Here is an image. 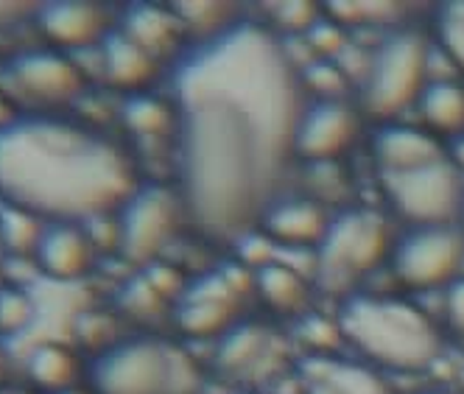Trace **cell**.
Here are the masks:
<instances>
[{"instance_id": "6da1fadb", "label": "cell", "mask_w": 464, "mask_h": 394, "mask_svg": "<svg viewBox=\"0 0 464 394\" xmlns=\"http://www.w3.org/2000/svg\"><path fill=\"white\" fill-rule=\"evenodd\" d=\"M174 110L185 213L210 241L238 244L280 199L305 110L277 31L232 23L198 43L177 64Z\"/></svg>"}, {"instance_id": "7a4b0ae2", "label": "cell", "mask_w": 464, "mask_h": 394, "mask_svg": "<svg viewBox=\"0 0 464 394\" xmlns=\"http://www.w3.org/2000/svg\"><path fill=\"white\" fill-rule=\"evenodd\" d=\"M138 190L126 151L64 120H17L0 129V196L28 213L98 218Z\"/></svg>"}, {"instance_id": "3957f363", "label": "cell", "mask_w": 464, "mask_h": 394, "mask_svg": "<svg viewBox=\"0 0 464 394\" xmlns=\"http://www.w3.org/2000/svg\"><path fill=\"white\" fill-rule=\"evenodd\" d=\"M336 319L344 341L381 370L420 372L442 355V336L434 319L406 300L355 293L342 303Z\"/></svg>"}, {"instance_id": "277c9868", "label": "cell", "mask_w": 464, "mask_h": 394, "mask_svg": "<svg viewBox=\"0 0 464 394\" xmlns=\"http://www.w3.org/2000/svg\"><path fill=\"white\" fill-rule=\"evenodd\" d=\"M392 226L381 213L344 210L330 218L324 238L314 249V283L327 297L344 303L392 257Z\"/></svg>"}, {"instance_id": "5b68a950", "label": "cell", "mask_w": 464, "mask_h": 394, "mask_svg": "<svg viewBox=\"0 0 464 394\" xmlns=\"http://www.w3.org/2000/svg\"><path fill=\"white\" fill-rule=\"evenodd\" d=\"M92 383L98 394H198L202 370L179 344L131 339L95 360Z\"/></svg>"}, {"instance_id": "8992f818", "label": "cell", "mask_w": 464, "mask_h": 394, "mask_svg": "<svg viewBox=\"0 0 464 394\" xmlns=\"http://www.w3.org/2000/svg\"><path fill=\"white\" fill-rule=\"evenodd\" d=\"M430 45L411 28L392 34L370 53L361 76V110L372 118H394L420 104L430 84Z\"/></svg>"}, {"instance_id": "52a82bcc", "label": "cell", "mask_w": 464, "mask_h": 394, "mask_svg": "<svg viewBox=\"0 0 464 394\" xmlns=\"http://www.w3.org/2000/svg\"><path fill=\"white\" fill-rule=\"evenodd\" d=\"M255 293L252 269L227 263L182 285L177 297V327L188 339H221L238 322Z\"/></svg>"}, {"instance_id": "ba28073f", "label": "cell", "mask_w": 464, "mask_h": 394, "mask_svg": "<svg viewBox=\"0 0 464 394\" xmlns=\"http://www.w3.org/2000/svg\"><path fill=\"white\" fill-rule=\"evenodd\" d=\"M394 213L411 226H448L464 216V174L445 154L428 166L381 177Z\"/></svg>"}, {"instance_id": "9c48e42d", "label": "cell", "mask_w": 464, "mask_h": 394, "mask_svg": "<svg viewBox=\"0 0 464 394\" xmlns=\"http://www.w3.org/2000/svg\"><path fill=\"white\" fill-rule=\"evenodd\" d=\"M392 272L411 291L450 288L464 277V233L456 224L448 226H411L394 241Z\"/></svg>"}, {"instance_id": "30bf717a", "label": "cell", "mask_w": 464, "mask_h": 394, "mask_svg": "<svg viewBox=\"0 0 464 394\" xmlns=\"http://www.w3.org/2000/svg\"><path fill=\"white\" fill-rule=\"evenodd\" d=\"M182 213L185 205L179 193L162 185L138 187L135 196L121 207L118 244L123 257L138 263V266H146V263L151 266L177 235Z\"/></svg>"}, {"instance_id": "8fae6325", "label": "cell", "mask_w": 464, "mask_h": 394, "mask_svg": "<svg viewBox=\"0 0 464 394\" xmlns=\"http://www.w3.org/2000/svg\"><path fill=\"white\" fill-rule=\"evenodd\" d=\"M288 360L285 339L269 324L238 322L229 333L216 341L213 367L216 372L236 386H263L283 372Z\"/></svg>"}, {"instance_id": "7c38bea8", "label": "cell", "mask_w": 464, "mask_h": 394, "mask_svg": "<svg viewBox=\"0 0 464 394\" xmlns=\"http://www.w3.org/2000/svg\"><path fill=\"white\" fill-rule=\"evenodd\" d=\"M361 135L358 110L344 98H316L296 123L294 154L316 166L336 162Z\"/></svg>"}, {"instance_id": "4fadbf2b", "label": "cell", "mask_w": 464, "mask_h": 394, "mask_svg": "<svg viewBox=\"0 0 464 394\" xmlns=\"http://www.w3.org/2000/svg\"><path fill=\"white\" fill-rule=\"evenodd\" d=\"M296 386L300 394H394L375 367L342 355H305L296 364Z\"/></svg>"}, {"instance_id": "5bb4252c", "label": "cell", "mask_w": 464, "mask_h": 394, "mask_svg": "<svg viewBox=\"0 0 464 394\" xmlns=\"http://www.w3.org/2000/svg\"><path fill=\"white\" fill-rule=\"evenodd\" d=\"M330 218L334 216L324 210L322 202L308 199V196H288V199H277L266 210L257 229H263V235L277 246L316 249L327 233Z\"/></svg>"}, {"instance_id": "9a60e30c", "label": "cell", "mask_w": 464, "mask_h": 394, "mask_svg": "<svg viewBox=\"0 0 464 394\" xmlns=\"http://www.w3.org/2000/svg\"><path fill=\"white\" fill-rule=\"evenodd\" d=\"M45 34L64 48H87L95 40H107L110 14L90 0H62V4H48L40 12Z\"/></svg>"}, {"instance_id": "2e32d148", "label": "cell", "mask_w": 464, "mask_h": 394, "mask_svg": "<svg viewBox=\"0 0 464 394\" xmlns=\"http://www.w3.org/2000/svg\"><path fill=\"white\" fill-rule=\"evenodd\" d=\"M375 162L381 168V177L386 174H403L420 166H428L448 151L437 140V135H430L425 129L417 126H383L375 135Z\"/></svg>"}, {"instance_id": "e0dca14e", "label": "cell", "mask_w": 464, "mask_h": 394, "mask_svg": "<svg viewBox=\"0 0 464 394\" xmlns=\"http://www.w3.org/2000/svg\"><path fill=\"white\" fill-rule=\"evenodd\" d=\"M12 73L28 95H34L48 104L71 101V98H76L82 90V73L68 59H62L56 53L20 56L12 64Z\"/></svg>"}, {"instance_id": "ac0fdd59", "label": "cell", "mask_w": 464, "mask_h": 394, "mask_svg": "<svg viewBox=\"0 0 464 394\" xmlns=\"http://www.w3.org/2000/svg\"><path fill=\"white\" fill-rule=\"evenodd\" d=\"M252 280H255V297L272 313L291 316V319H300L303 313H308L311 288L303 272H296L288 263L272 260L257 272H252Z\"/></svg>"}, {"instance_id": "d6986e66", "label": "cell", "mask_w": 464, "mask_h": 394, "mask_svg": "<svg viewBox=\"0 0 464 394\" xmlns=\"http://www.w3.org/2000/svg\"><path fill=\"white\" fill-rule=\"evenodd\" d=\"M40 263L51 277L59 280H76L82 277L92 263V244L79 226L59 224L45 229L40 241Z\"/></svg>"}, {"instance_id": "ffe728a7", "label": "cell", "mask_w": 464, "mask_h": 394, "mask_svg": "<svg viewBox=\"0 0 464 394\" xmlns=\"http://www.w3.org/2000/svg\"><path fill=\"white\" fill-rule=\"evenodd\" d=\"M185 25L179 23L174 9H160L149 4H138L126 12L123 34L135 40L143 51H149L154 59L171 53L182 37Z\"/></svg>"}, {"instance_id": "44dd1931", "label": "cell", "mask_w": 464, "mask_h": 394, "mask_svg": "<svg viewBox=\"0 0 464 394\" xmlns=\"http://www.w3.org/2000/svg\"><path fill=\"white\" fill-rule=\"evenodd\" d=\"M104 73L115 87L138 90L154 79L157 59L135 40H129L123 31H112L104 40Z\"/></svg>"}, {"instance_id": "7402d4cb", "label": "cell", "mask_w": 464, "mask_h": 394, "mask_svg": "<svg viewBox=\"0 0 464 394\" xmlns=\"http://www.w3.org/2000/svg\"><path fill=\"white\" fill-rule=\"evenodd\" d=\"M417 107L430 135L464 138V84L430 82Z\"/></svg>"}, {"instance_id": "603a6c76", "label": "cell", "mask_w": 464, "mask_h": 394, "mask_svg": "<svg viewBox=\"0 0 464 394\" xmlns=\"http://www.w3.org/2000/svg\"><path fill=\"white\" fill-rule=\"evenodd\" d=\"M123 120L140 138H162V135H169L171 129H177V110L157 101V98L140 95L126 101Z\"/></svg>"}, {"instance_id": "cb8c5ba5", "label": "cell", "mask_w": 464, "mask_h": 394, "mask_svg": "<svg viewBox=\"0 0 464 394\" xmlns=\"http://www.w3.org/2000/svg\"><path fill=\"white\" fill-rule=\"evenodd\" d=\"M31 378L53 391H68L76 380V358L64 347H40L31 355Z\"/></svg>"}, {"instance_id": "d4e9b609", "label": "cell", "mask_w": 464, "mask_h": 394, "mask_svg": "<svg viewBox=\"0 0 464 394\" xmlns=\"http://www.w3.org/2000/svg\"><path fill=\"white\" fill-rule=\"evenodd\" d=\"M43 235H45V229L40 226L34 213L20 210L9 202H0V238H4L6 249H14V252L40 249Z\"/></svg>"}, {"instance_id": "484cf974", "label": "cell", "mask_w": 464, "mask_h": 394, "mask_svg": "<svg viewBox=\"0 0 464 394\" xmlns=\"http://www.w3.org/2000/svg\"><path fill=\"white\" fill-rule=\"evenodd\" d=\"M294 339L308 350L305 355H336L339 344L344 341V333H342L339 319L327 322L324 316H316L308 311L296 319Z\"/></svg>"}, {"instance_id": "4316f807", "label": "cell", "mask_w": 464, "mask_h": 394, "mask_svg": "<svg viewBox=\"0 0 464 394\" xmlns=\"http://www.w3.org/2000/svg\"><path fill=\"white\" fill-rule=\"evenodd\" d=\"M406 14L403 4H327V17L342 28L353 25H386Z\"/></svg>"}, {"instance_id": "83f0119b", "label": "cell", "mask_w": 464, "mask_h": 394, "mask_svg": "<svg viewBox=\"0 0 464 394\" xmlns=\"http://www.w3.org/2000/svg\"><path fill=\"white\" fill-rule=\"evenodd\" d=\"M171 9L177 12L185 31H198L202 40L221 34L224 28L232 25V14H236L229 4H174Z\"/></svg>"}, {"instance_id": "f1b7e54d", "label": "cell", "mask_w": 464, "mask_h": 394, "mask_svg": "<svg viewBox=\"0 0 464 394\" xmlns=\"http://www.w3.org/2000/svg\"><path fill=\"white\" fill-rule=\"evenodd\" d=\"M437 37L453 68L464 73V0H450L437 12Z\"/></svg>"}, {"instance_id": "f546056e", "label": "cell", "mask_w": 464, "mask_h": 394, "mask_svg": "<svg viewBox=\"0 0 464 394\" xmlns=\"http://www.w3.org/2000/svg\"><path fill=\"white\" fill-rule=\"evenodd\" d=\"M275 25L288 34H308V31L319 23V9L314 4H303V0H288V4H269Z\"/></svg>"}, {"instance_id": "4dcf8cb0", "label": "cell", "mask_w": 464, "mask_h": 394, "mask_svg": "<svg viewBox=\"0 0 464 394\" xmlns=\"http://www.w3.org/2000/svg\"><path fill=\"white\" fill-rule=\"evenodd\" d=\"M28 322H31V303L25 300V293L0 288V331L14 333Z\"/></svg>"}, {"instance_id": "1f68e13d", "label": "cell", "mask_w": 464, "mask_h": 394, "mask_svg": "<svg viewBox=\"0 0 464 394\" xmlns=\"http://www.w3.org/2000/svg\"><path fill=\"white\" fill-rule=\"evenodd\" d=\"M308 84L319 92V98H342V90H344V73L336 68L334 62H316L308 68L305 73Z\"/></svg>"}, {"instance_id": "d6a6232c", "label": "cell", "mask_w": 464, "mask_h": 394, "mask_svg": "<svg viewBox=\"0 0 464 394\" xmlns=\"http://www.w3.org/2000/svg\"><path fill=\"white\" fill-rule=\"evenodd\" d=\"M445 322L448 331L464 344V277L456 280L445 293Z\"/></svg>"}, {"instance_id": "836d02e7", "label": "cell", "mask_w": 464, "mask_h": 394, "mask_svg": "<svg viewBox=\"0 0 464 394\" xmlns=\"http://www.w3.org/2000/svg\"><path fill=\"white\" fill-rule=\"evenodd\" d=\"M34 4H0V25H6L17 17H23Z\"/></svg>"}, {"instance_id": "e575fe53", "label": "cell", "mask_w": 464, "mask_h": 394, "mask_svg": "<svg viewBox=\"0 0 464 394\" xmlns=\"http://www.w3.org/2000/svg\"><path fill=\"white\" fill-rule=\"evenodd\" d=\"M448 157L453 159V166L464 174V138H459V143H456L453 154H448Z\"/></svg>"}, {"instance_id": "d590c367", "label": "cell", "mask_w": 464, "mask_h": 394, "mask_svg": "<svg viewBox=\"0 0 464 394\" xmlns=\"http://www.w3.org/2000/svg\"><path fill=\"white\" fill-rule=\"evenodd\" d=\"M4 249L6 246H4V238H0V274H4Z\"/></svg>"}, {"instance_id": "8d00e7d4", "label": "cell", "mask_w": 464, "mask_h": 394, "mask_svg": "<svg viewBox=\"0 0 464 394\" xmlns=\"http://www.w3.org/2000/svg\"><path fill=\"white\" fill-rule=\"evenodd\" d=\"M422 394H459V391H448V389H434V391H422Z\"/></svg>"}, {"instance_id": "74e56055", "label": "cell", "mask_w": 464, "mask_h": 394, "mask_svg": "<svg viewBox=\"0 0 464 394\" xmlns=\"http://www.w3.org/2000/svg\"><path fill=\"white\" fill-rule=\"evenodd\" d=\"M0 375H4V352H0Z\"/></svg>"}, {"instance_id": "f35d334b", "label": "cell", "mask_w": 464, "mask_h": 394, "mask_svg": "<svg viewBox=\"0 0 464 394\" xmlns=\"http://www.w3.org/2000/svg\"><path fill=\"white\" fill-rule=\"evenodd\" d=\"M59 394H82V391H71V389H68V391H59Z\"/></svg>"}, {"instance_id": "ab89813d", "label": "cell", "mask_w": 464, "mask_h": 394, "mask_svg": "<svg viewBox=\"0 0 464 394\" xmlns=\"http://www.w3.org/2000/svg\"><path fill=\"white\" fill-rule=\"evenodd\" d=\"M241 394H255V391H241Z\"/></svg>"}]
</instances>
